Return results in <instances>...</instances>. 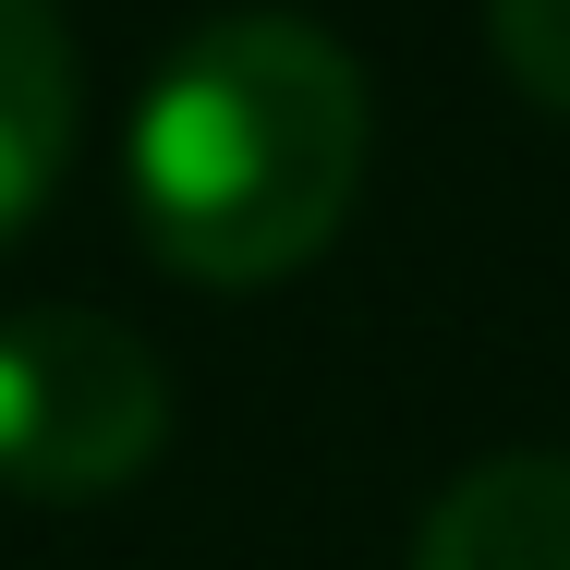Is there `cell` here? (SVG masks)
Returning a JSON list of instances; mask_svg holds the SVG:
<instances>
[{"instance_id":"obj_1","label":"cell","mask_w":570,"mask_h":570,"mask_svg":"<svg viewBox=\"0 0 570 570\" xmlns=\"http://www.w3.org/2000/svg\"><path fill=\"white\" fill-rule=\"evenodd\" d=\"M364 158H376V110L341 37L304 12H219L134 98L121 195L158 267L255 292L328 255V230L364 195Z\"/></svg>"},{"instance_id":"obj_5","label":"cell","mask_w":570,"mask_h":570,"mask_svg":"<svg viewBox=\"0 0 570 570\" xmlns=\"http://www.w3.org/2000/svg\"><path fill=\"white\" fill-rule=\"evenodd\" d=\"M485 49L534 110L570 121V0H485Z\"/></svg>"},{"instance_id":"obj_3","label":"cell","mask_w":570,"mask_h":570,"mask_svg":"<svg viewBox=\"0 0 570 570\" xmlns=\"http://www.w3.org/2000/svg\"><path fill=\"white\" fill-rule=\"evenodd\" d=\"M413 570H570V450L473 461L425 510Z\"/></svg>"},{"instance_id":"obj_4","label":"cell","mask_w":570,"mask_h":570,"mask_svg":"<svg viewBox=\"0 0 570 570\" xmlns=\"http://www.w3.org/2000/svg\"><path fill=\"white\" fill-rule=\"evenodd\" d=\"M73 121H86V86H73L61 12L49 0H0V243L61 195Z\"/></svg>"},{"instance_id":"obj_2","label":"cell","mask_w":570,"mask_h":570,"mask_svg":"<svg viewBox=\"0 0 570 570\" xmlns=\"http://www.w3.org/2000/svg\"><path fill=\"white\" fill-rule=\"evenodd\" d=\"M170 438V376L121 316L86 304H37L0 316V485L12 498H110L134 485Z\"/></svg>"}]
</instances>
